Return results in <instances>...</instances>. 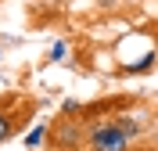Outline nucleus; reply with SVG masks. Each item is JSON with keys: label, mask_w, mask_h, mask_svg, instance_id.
<instances>
[{"label": "nucleus", "mask_w": 158, "mask_h": 151, "mask_svg": "<svg viewBox=\"0 0 158 151\" xmlns=\"http://www.w3.org/2000/svg\"><path fill=\"white\" fill-rule=\"evenodd\" d=\"M65 50H69V47H65V43H54V50H50V54H47V61H58L61 54H65Z\"/></svg>", "instance_id": "4"}, {"label": "nucleus", "mask_w": 158, "mask_h": 151, "mask_svg": "<svg viewBox=\"0 0 158 151\" xmlns=\"http://www.w3.org/2000/svg\"><path fill=\"white\" fill-rule=\"evenodd\" d=\"M18 97H22V94H7V101H0V144L11 141V137L22 130V122L32 115V108H22V111L15 108Z\"/></svg>", "instance_id": "2"}, {"label": "nucleus", "mask_w": 158, "mask_h": 151, "mask_svg": "<svg viewBox=\"0 0 158 151\" xmlns=\"http://www.w3.org/2000/svg\"><path fill=\"white\" fill-rule=\"evenodd\" d=\"M47 137H50V126H36V130H32L29 137H25V148H32V151H36L40 144L47 141Z\"/></svg>", "instance_id": "3"}, {"label": "nucleus", "mask_w": 158, "mask_h": 151, "mask_svg": "<svg viewBox=\"0 0 158 151\" xmlns=\"http://www.w3.org/2000/svg\"><path fill=\"white\" fill-rule=\"evenodd\" d=\"M140 133H144V126L126 115L86 122V151H129V144Z\"/></svg>", "instance_id": "1"}]
</instances>
